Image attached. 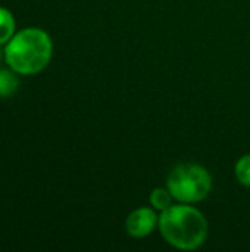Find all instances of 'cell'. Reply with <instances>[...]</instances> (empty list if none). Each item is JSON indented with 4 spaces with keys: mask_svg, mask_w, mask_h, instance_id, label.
Instances as JSON below:
<instances>
[{
    "mask_svg": "<svg viewBox=\"0 0 250 252\" xmlns=\"http://www.w3.org/2000/svg\"><path fill=\"white\" fill-rule=\"evenodd\" d=\"M172 195L168 189H155L152 193H150V204L155 210H167L169 208L172 204Z\"/></svg>",
    "mask_w": 250,
    "mask_h": 252,
    "instance_id": "7",
    "label": "cell"
},
{
    "mask_svg": "<svg viewBox=\"0 0 250 252\" xmlns=\"http://www.w3.org/2000/svg\"><path fill=\"white\" fill-rule=\"evenodd\" d=\"M18 90V78L7 69H0V97H10Z\"/></svg>",
    "mask_w": 250,
    "mask_h": 252,
    "instance_id": "6",
    "label": "cell"
},
{
    "mask_svg": "<svg viewBox=\"0 0 250 252\" xmlns=\"http://www.w3.org/2000/svg\"><path fill=\"white\" fill-rule=\"evenodd\" d=\"M15 19L13 15L4 9L0 7V44L7 43L15 34Z\"/></svg>",
    "mask_w": 250,
    "mask_h": 252,
    "instance_id": "5",
    "label": "cell"
},
{
    "mask_svg": "<svg viewBox=\"0 0 250 252\" xmlns=\"http://www.w3.org/2000/svg\"><path fill=\"white\" fill-rule=\"evenodd\" d=\"M236 177L243 186L250 188V154L249 155H243L237 161V164H236Z\"/></svg>",
    "mask_w": 250,
    "mask_h": 252,
    "instance_id": "8",
    "label": "cell"
},
{
    "mask_svg": "<svg viewBox=\"0 0 250 252\" xmlns=\"http://www.w3.org/2000/svg\"><path fill=\"white\" fill-rule=\"evenodd\" d=\"M0 58H1V55H0Z\"/></svg>",
    "mask_w": 250,
    "mask_h": 252,
    "instance_id": "9",
    "label": "cell"
},
{
    "mask_svg": "<svg viewBox=\"0 0 250 252\" xmlns=\"http://www.w3.org/2000/svg\"><path fill=\"white\" fill-rule=\"evenodd\" d=\"M167 185L174 199L181 204H194L209 195L212 176L199 164H180L171 170Z\"/></svg>",
    "mask_w": 250,
    "mask_h": 252,
    "instance_id": "3",
    "label": "cell"
},
{
    "mask_svg": "<svg viewBox=\"0 0 250 252\" xmlns=\"http://www.w3.org/2000/svg\"><path fill=\"white\" fill-rule=\"evenodd\" d=\"M159 230L169 245L190 251L205 244L208 221L194 207L171 205L159 217Z\"/></svg>",
    "mask_w": 250,
    "mask_h": 252,
    "instance_id": "2",
    "label": "cell"
},
{
    "mask_svg": "<svg viewBox=\"0 0 250 252\" xmlns=\"http://www.w3.org/2000/svg\"><path fill=\"white\" fill-rule=\"evenodd\" d=\"M158 223V216L152 208H139L127 217V232L133 238H146Z\"/></svg>",
    "mask_w": 250,
    "mask_h": 252,
    "instance_id": "4",
    "label": "cell"
},
{
    "mask_svg": "<svg viewBox=\"0 0 250 252\" xmlns=\"http://www.w3.org/2000/svg\"><path fill=\"white\" fill-rule=\"evenodd\" d=\"M53 53L50 35L40 28H25L15 34L4 49V58L13 72L32 75L43 71Z\"/></svg>",
    "mask_w": 250,
    "mask_h": 252,
    "instance_id": "1",
    "label": "cell"
}]
</instances>
